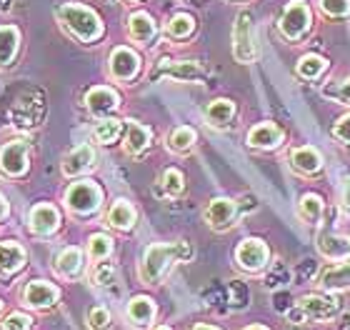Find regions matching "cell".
Instances as JSON below:
<instances>
[{
	"label": "cell",
	"instance_id": "cell-14",
	"mask_svg": "<svg viewBox=\"0 0 350 330\" xmlns=\"http://www.w3.org/2000/svg\"><path fill=\"white\" fill-rule=\"evenodd\" d=\"M118 103H120V98H118V93L113 88H105V85H98V88L88 90L85 96V108L93 113V115H108V113H113V110L118 108Z\"/></svg>",
	"mask_w": 350,
	"mask_h": 330
},
{
	"label": "cell",
	"instance_id": "cell-18",
	"mask_svg": "<svg viewBox=\"0 0 350 330\" xmlns=\"http://www.w3.org/2000/svg\"><path fill=\"white\" fill-rule=\"evenodd\" d=\"M283 143V130L275 123H258L248 133V146L250 148H278Z\"/></svg>",
	"mask_w": 350,
	"mask_h": 330
},
{
	"label": "cell",
	"instance_id": "cell-5",
	"mask_svg": "<svg viewBox=\"0 0 350 330\" xmlns=\"http://www.w3.org/2000/svg\"><path fill=\"white\" fill-rule=\"evenodd\" d=\"M103 203V191L93 180H81L73 183L66 191V206L78 215H90L95 213Z\"/></svg>",
	"mask_w": 350,
	"mask_h": 330
},
{
	"label": "cell",
	"instance_id": "cell-45",
	"mask_svg": "<svg viewBox=\"0 0 350 330\" xmlns=\"http://www.w3.org/2000/svg\"><path fill=\"white\" fill-rule=\"evenodd\" d=\"M243 330H268V328H262V325H248V328H243Z\"/></svg>",
	"mask_w": 350,
	"mask_h": 330
},
{
	"label": "cell",
	"instance_id": "cell-46",
	"mask_svg": "<svg viewBox=\"0 0 350 330\" xmlns=\"http://www.w3.org/2000/svg\"><path fill=\"white\" fill-rule=\"evenodd\" d=\"M153 330H173V328H170V325H155Z\"/></svg>",
	"mask_w": 350,
	"mask_h": 330
},
{
	"label": "cell",
	"instance_id": "cell-27",
	"mask_svg": "<svg viewBox=\"0 0 350 330\" xmlns=\"http://www.w3.org/2000/svg\"><path fill=\"white\" fill-rule=\"evenodd\" d=\"M321 286L325 288V290H343V288H350V260H343V263L328 268V271L323 273Z\"/></svg>",
	"mask_w": 350,
	"mask_h": 330
},
{
	"label": "cell",
	"instance_id": "cell-48",
	"mask_svg": "<svg viewBox=\"0 0 350 330\" xmlns=\"http://www.w3.org/2000/svg\"><path fill=\"white\" fill-rule=\"evenodd\" d=\"M131 3H138V0H131Z\"/></svg>",
	"mask_w": 350,
	"mask_h": 330
},
{
	"label": "cell",
	"instance_id": "cell-31",
	"mask_svg": "<svg viewBox=\"0 0 350 330\" xmlns=\"http://www.w3.org/2000/svg\"><path fill=\"white\" fill-rule=\"evenodd\" d=\"M120 130H123V123H120V120H116V118H103L100 123H95L93 135L98 143H105V146H108V143H116Z\"/></svg>",
	"mask_w": 350,
	"mask_h": 330
},
{
	"label": "cell",
	"instance_id": "cell-12",
	"mask_svg": "<svg viewBox=\"0 0 350 330\" xmlns=\"http://www.w3.org/2000/svg\"><path fill=\"white\" fill-rule=\"evenodd\" d=\"M235 215H238V203L230 198H218L213 200L211 206L205 208V220L213 230H226L233 225Z\"/></svg>",
	"mask_w": 350,
	"mask_h": 330
},
{
	"label": "cell",
	"instance_id": "cell-42",
	"mask_svg": "<svg viewBox=\"0 0 350 330\" xmlns=\"http://www.w3.org/2000/svg\"><path fill=\"white\" fill-rule=\"evenodd\" d=\"M8 210H10V208H8V200L0 195V220L8 218Z\"/></svg>",
	"mask_w": 350,
	"mask_h": 330
},
{
	"label": "cell",
	"instance_id": "cell-16",
	"mask_svg": "<svg viewBox=\"0 0 350 330\" xmlns=\"http://www.w3.org/2000/svg\"><path fill=\"white\" fill-rule=\"evenodd\" d=\"M291 165L300 176H315V173H321V168H323V158L315 148L303 146V148H298V150H293Z\"/></svg>",
	"mask_w": 350,
	"mask_h": 330
},
{
	"label": "cell",
	"instance_id": "cell-6",
	"mask_svg": "<svg viewBox=\"0 0 350 330\" xmlns=\"http://www.w3.org/2000/svg\"><path fill=\"white\" fill-rule=\"evenodd\" d=\"M310 23H313L310 8L303 0H293L291 5L283 10V15H280V33L288 40H298V38H303L308 33Z\"/></svg>",
	"mask_w": 350,
	"mask_h": 330
},
{
	"label": "cell",
	"instance_id": "cell-17",
	"mask_svg": "<svg viewBox=\"0 0 350 330\" xmlns=\"http://www.w3.org/2000/svg\"><path fill=\"white\" fill-rule=\"evenodd\" d=\"M150 140H153V133L148 130L146 125H140L138 120H128V128H125V140H123V148L128 155H140L150 146Z\"/></svg>",
	"mask_w": 350,
	"mask_h": 330
},
{
	"label": "cell",
	"instance_id": "cell-33",
	"mask_svg": "<svg viewBox=\"0 0 350 330\" xmlns=\"http://www.w3.org/2000/svg\"><path fill=\"white\" fill-rule=\"evenodd\" d=\"M196 30V20H193V15H185V13H178L173 15L168 20V25H165V33H168L170 38H188L190 33Z\"/></svg>",
	"mask_w": 350,
	"mask_h": 330
},
{
	"label": "cell",
	"instance_id": "cell-24",
	"mask_svg": "<svg viewBox=\"0 0 350 330\" xmlns=\"http://www.w3.org/2000/svg\"><path fill=\"white\" fill-rule=\"evenodd\" d=\"M235 115V103L233 100H228V98H218V100H213L208 108H205V118H208V123L213 128H226Z\"/></svg>",
	"mask_w": 350,
	"mask_h": 330
},
{
	"label": "cell",
	"instance_id": "cell-7",
	"mask_svg": "<svg viewBox=\"0 0 350 330\" xmlns=\"http://www.w3.org/2000/svg\"><path fill=\"white\" fill-rule=\"evenodd\" d=\"M0 173L8 178H21L28 173V143L10 140L0 148Z\"/></svg>",
	"mask_w": 350,
	"mask_h": 330
},
{
	"label": "cell",
	"instance_id": "cell-23",
	"mask_svg": "<svg viewBox=\"0 0 350 330\" xmlns=\"http://www.w3.org/2000/svg\"><path fill=\"white\" fill-rule=\"evenodd\" d=\"M21 43V33L15 25H0V68H8L13 63L15 53Z\"/></svg>",
	"mask_w": 350,
	"mask_h": 330
},
{
	"label": "cell",
	"instance_id": "cell-35",
	"mask_svg": "<svg viewBox=\"0 0 350 330\" xmlns=\"http://www.w3.org/2000/svg\"><path fill=\"white\" fill-rule=\"evenodd\" d=\"M88 325L93 330H108L110 328V313L103 305H95V308L88 310Z\"/></svg>",
	"mask_w": 350,
	"mask_h": 330
},
{
	"label": "cell",
	"instance_id": "cell-1",
	"mask_svg": "<svg viewBox=\"0 0 350 330\" xmlns=\"http://www.w3.org/2000/svg\"><path fill=\"white\" fill-rule=\"evenodd\" d=\"M193 250H190L188 243H155L150 248H146L143 253V260H140V278L148 286H158L161 278L168 273V268L180 260V258H190Z\"/></svg>",
	"mask_w": 350,
	"mask_h": 330
},
{
	"label": "cell",
	"instance_id": "cell-20",
	"mask_svg": "<svg viewBox=\"0 0 350 330\" xmlns=\"http://www.w3.org/2000/svg\"><path fill=\"white\" fill-rule=\"evenodd\" d=\"M25 263V250L18 243H0V275H13Z\"/></svg>",
	"mask_w": 350,
	"mask_h": 330
},
{
	"label": "cell",
	"instance_id": "cell-38",
	"mask_svg": "<svg viewBox=\"0 0 350 330\" xmlns=\"http://www.w3.org/2000/svg\"><path fill=\"white\" fill-rule=\"evenodd\" d=\"M0 325H3V330H30L33 328V320L25 313H10Z\"/></svg>",
	"mask_w": 350,
	"mask_h": 330
},
{
	"label": "cell",
	"instance_id": "cell-15",
	"mask_svg": "<svg viewBox=\"0 0 350 330\" xmlns=\"http://www.w3.org/2000/svg\"><path fill=\"white\" fill-rule=\"evenodd\" d=\"M95 165V150L90 146H78L75 150L63 158V176L75 178L83 176L85 170H90Z\"/></svg>",
	"mask_w": 350,
	"mask_h": 330
},
{
	"label": "cell",
	"instance_id": "cell-4",
	"mask_svg": "<svg viewBox=\"0 0 350 330\" xmlns=\"http://www.w3.org/2000/svg\"><path fill=\"white\" fill-rule=\"evenodd\" d=\"M340 308V303L336 298H321V295H306L300 298L295 310H291L293 323H315V320H325L333 318Z\"/></svg>",
	"mask_w": 350,
	"mask_h": 330
},
{
	"label": "cell",
	"instance_id": "cell-47",
	"mask_svg": "<svg viewBox=\"0 0 350 330\" xmlns=\"http://www.w3.org/2000/svg\"><path fill=\"white\" fill-rule=\"evenodd\" d=\"M185 3H196V5H200V3H203V0H185Z\"/></svg>",
	"mask_w": 350,
	"mask_h": 330
},
{
	"label": "cell",
	"instance_id": "cell-22",
	"mask_svg": "<svg viewBox=\"0 0 350 330\" xmlns=\"http://www.w3.org/2000/svg\"><path fill=\"white\" fill-rule=\"evenodd\" d=\"M155 318V303L146 295H135L128 303V320L133 325H150Z\"/></svg>",
	"mask_w": 350,
	"mask_h": 330
},
{
	"label": "cell",
	"instance_id": "cell-26",
	"mask_svg": "<svg viewBox=\"0 0 350 330\" xmlns=\"http://www.w3.org/2000/svg\"><path fill=\"white\" fill-rule=\"evenodd\" d=\"M83 268V253L81 248H66L55 258V273L60 278H75Z\"/></svg>",
	"mask_w": 350,
	"mask_h": 330
},
{
	"label": "cell",
	"instance_id": "cell-19",
	"mask_svg": "<svg viewBox=\"0 0 350 330\" xmlns=\"http://www.w3.org/2000/svg\"><path fill=\"white\" fill-rule=\"evenodd\" d=\"M318 248L330 260H345L350 256V238H340V235L330 233V230H323L318 235Z\"/></svg>",
	"mask_w": 350,
	"mask_h": 330
},
{
	"label": "cell",
	"instance_id": "cell-9",
	"mask_svg": "<svg viewBox=\"0 0 350 330\" xmlns=\"http://www.w3.org/2000/svg\"><path fill=\"white\" fill-rule=\"evenodd\" d=\"M173 78V81H185V83H196L203 81V68L198 66L196 60H168L163 58L158 60V66L153 70V78Z\"/></svg>",
	"mask_w": 350,
	"mask_h": 330
},
{
	"label": "cell",
	"instance_id": "cell-40",
	"mask_svg": "<svg viewBox=\"0 0 350 330\" xmlns=\"http://www.w3.org/2000/svg\"><path fill=\"white\" fill-rule=\"evenodd\" d=\"M328 96H333V98H338V100H343V103H350V78H345L343 83H340V88L338 90H325Z\"/></svg>",
	"mask_w": 350,
	"mask_h": 330
},
{
	"label": "cell",
	"instance_id": "cell-29",
	"mask_svg": "<svg viewBox=\"0 0 350 330\" xmlns=\"http://www.w3.org/2000/svg\"><path fill=\"white\" fill-rule=\"evenodd\" d=\"M196 130L188 128V125H180V128H175L173 133L168 135V148L173 153H188L190 148L196 146Z\"/></svg>",
	"mask_w": 350,
	"mask_h": 330
},
{
	"label": "cell",
	"instance_id": "cell-25",
	"mask_svg": "<svg viewBox=\"0 0 350 330\" xmlns=\"http://www.w3.org/2000/svg\"><path fill=\"white\" fill-rule=\"evenodd\" d=\"M135 208L128 200H116L108 210V225L118 228V230H131L135 225Z\"/></svg>",
	"mask_w": 350,
	"mask_h": 330
},
{
	"label": "cell",
	"instance_id": "cell-44",
	"mask_svg": "<svg viewBox=\"0 0 350 330\" xmlns=\"http://www.w3.org/2000/svg\"><path fill=\"white\" fill-rule=\"evenodd\" d=\"M193 330H220L218 325H208V323H198Z\"/></svg>",
	"mask_w": 350,
	"mask_h": 330
},
{
	"label": "cell",
	"instance_id": "cell-49",
	"mask_svg": "<svg viewBox=\"0 0 350 330\" xmlns=\"http://www.w3.org/2000/svg\"><path fill=\"white\" fill-rule=\"evenodd\" d=\"M0 308H3V301H0Z\"/></svg>",
	"mask_w": 350,
	"mask_h": 330
},
{
	"label": "cell",
	"instance_id": "cell-41",
	"mask_svg": "<svg viewBox=\"0 0 350 330\" xmlns=\"http://www.w3.org/2000/svg\"><path fill=\"white\" fill-rule=\"evenodd\" d=\"M340 203H343L345 213H350V178H343V185H340Z\"/></svg>",
	"mask_w": 350,
	"mask_h": 330
},
{
	"label": "cell",
	"instance_id": "cell-28",
	"mask_svg": "<svg viewBox=\"0 0 350 330\" xmlns=\"http://www.w3.org/2000/svg\"><path fill=\"white\" fill-rule=\"evenodd\" d=\"M325 68H328V60L321 58V55H315V53H308L303 58L298 60V75L300 78H308V81H315V78H321L325 73Z\"/></svg>",
	"mask_w": 350,
	"mask_h": 330
},
{
	"label": "cell",
	"instance_id": "cell-10",
	"mask_svg": "<svg viewBox=\"0 0 350 330\" xmlns=\"http://www.w3.org/2000/svg\"><path fill=\"white\" fill-rule=\"evenodd\" d=\"M58 298H60V290L53 283H45V280H33L23 290V303L28 308H36V310L51 308V305L58 303Z\"/></svg>",
	"mask_w": 350,
	"mask_h": 330
},
{
	"label": "cell",
	"instance_id": "cell-2",
	"mask_svg": "<svg viewBox=\"0 0 350 330\" xmlns=\"http://www.w3.org/2000/svg\"><path fill=\"white\" fill-rule=\"evenodd\" d=\"M58 18H60V23L81 40V43H95V40L103 36L100 18L85 5L66 3V5L58 8Z\"/></svg>",
	"mask_w": 350,
	"mask_h": 330
},
{
	"label": "cell",
	"instance_id": "cell-8",
	"mask_svg": "<svg viewBox=\"0 0 350 330\" xmlns=\"http://www.w3.org/2000/svg\"><path fill=\"white\" fill-rule=\"evenodd\" d=\"M268 258H270L268 245L262 240H258V238H245V240L235 248V263L248 273H258L260 268H265Z\"/></svg>",
	"mask_w": 350,
	"mask_h": 330
},
{
	"label": "cell",
	"instance_id": "cell-36",
	"mask_svg": "<svg viewBox=\"0 0 350 330\" xmlns=\"http://www.w3.org/2000/svg\"><path fill=\"white\" fill-rule=\"evenodd\" d=\"M323 13L330 18H345L350 15V0H321Z\"/></svg>",
	"mask_w": 350,
	"mask_h": 330
},
{
	"label": "cell",
	"instance_id": "cell-30",
	"mask_svg": "<svg viewBox=\"0 0 350 330\" xmlns=\"http://www.w3.org/2000/svg\"><path fill=\"white\" fill-rule=\"evenodd\" d=\"M298 215L310 225H318V220L323 218V200L318 195H303L298 203Z\"/></svg>",
	"mask_w": 350,
	"mask_h": 330
},
{
	"label": "cell",
	"instance_id": "cell-3",
	"mask_svg": "<svg viewBox=\"0 0 350 330\" xmlns=\"http://www.w3.org/2000/svg\"><path fill=\"white\" fill-rule=\"evenodd\" d=\"M233 55L238 63H253L258 55V45H256V23H253V15L243 10L238 18H235L233 25Z\"/></svg>",
	"mask_w": 350,
	"mask_h": 330
},
{
	"label": "cell",
	"instance_id": "cell-43",
	"mask_svg": "<svg viewBox=\"0 0 350 330\" xmlns=\"http://www.w3.org/2000/svg\"><path fill=\"white\" fill-rule=\"evenodd\" d=\"M15 0H0V13H8L10 8H13Z\"/></svg>",
	"mask_w": 350,
	"mask_h": 330
},
{
	"label": "cell",
	"instance_id": "cell-37",
	"mask_svg": "<svg viewBox=\"0 0 350 330\" xmlns=\"http://www.w3.org/2000/svg\"><path fill=\"white\" fill-rule=\"evenodd\" d=\"M93 283L95 286H108V283H113V278H116V268L110 263H98L93 268Z\"/></svg>",
	"mask_w": 350,
	"mask_h": 330
},
{
	"label": "cell",
	"instance_id": "cell-13",
	"mask_svg": "<svg viewBox=\"0 0 350 330\" xmlns=\"http://www.w3.org/2000/svg\"><path fill=\"white\" fill-rule=\"evenodd\" d=\"M30 230L36 235H51L58 230L60 225V213L58 208L51 206V203H38L33 210H30Z\"/></svg>",
	"mask_w": 350,
	"mask_h": 330
},
{
	"label": "cell",
	"instance_id": "cell-11",
	"mask_svg": "<svg viewBox=\"0 0 350 330\" xmlns=\"http://www.w3.org/2000/svg\"><path fill=\"white\" fill-rule=\"evenodd\" d=\"M140 70V58L138 53H133L131 48H116L113 55H110V75L116 78V81H133Z\"/></svg>",
	"mask_w": 350,
	"mask_h": 330
},
{
	"label": "cell",
	"instance_id": "cell-39",
	"mask_svg": "<svg viewBox=\"0 0 350 330\" xmlns=\"http://www.w3.org/2000/svg\"><path fill=\"white\" fill-rule=\"evenodd\" d=\"M333 135H336L338 140H343V143H350V113L333 125Z\"/></svg>",
	"mask_w": 350,
	"mask_h": 330
},
{
	"label": "cell",
	"instance_id": "cell-34",
	"mask_svg": "<svg viewBox=\"0 0 350 330\" xmlns=\"http://www.w3.org/2000/svg\"><path fill=\"white\" fill-rule=\"evenodd\" d=\"M161 185H163V193L170 195V198H178L185 188V180H183V173L175 168H168L165 173L161 176Z\"/></svg>",
	"mask_w": 350,
	"mask_h": 330
},
{
	"label": "cell",
	"instance_id": "cell-21",
	"mask_svg": "<svg viewBox=\"0 0 350 330\" xmlns=\"http://www.w3.org/2000/svg\"><path fill=\"white\" fill-rule=\"evenodd\" d=\"M128 36L140 45L153 43L155 38V20L148 13H133L128 20Z\"/></svg>",
	"mask_w": 350,
	"mask_h": 330
},
{
	"label": "cell",
	"instance_id": "cell-32",
	"mask_svg": "<svg viewBox=\"0 0 350 330\" xmlns=\"http://www.w3.org/2000/svg\"><path fill=\"white\" fill-rule=\"evenodd\" d=\"M113 253V238L105 233H95L88 240V256L90 260H105Z\"/></svg>",
	"mask_w": 350,
	"mask_h": 330
}]
</instances>
